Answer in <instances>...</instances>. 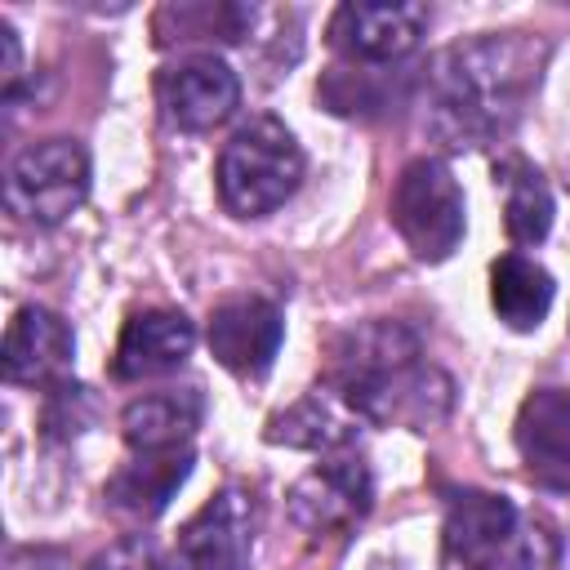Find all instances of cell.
<instances>
[{
  "label": "cell",
  "instance_id": "1",
  "mask_svg": "<svg viewBox=\"0 0 570 570\" xmlns=\"http://www.w3.org/2000/svg\"><path fill=\"white\" fill-rule=\"evenodd\" d=\"M543 45L525 31L476 36L441 49L423 76V125L445 147L503 138L539 85Z\"/></svg>",
  "mask_w": 570,
  "mask_h": 570
},
{
  "label": "cell",
  "instance_id": "2",
  "mask_svg": "<svg viewBox=\"0 0 570 570\" xmlns=\"http://www.w3.org/2000/svg\"><path fill=\"white\" fill-rule=\"evenodd\" d=\"M419 356L414 330L401 321H370L338 334L330 383L356 410V419L432 428L450 410V379Z\"/></svg>",
  "mask_w": 570,
  "mask_h": 570
},
{
  "label": "cell",
  "instance_id": "3",
  "mask_svg": "<svg viewBox=\"0 0 570 570\" xmlns=\"http://www.w3.org/2000/svg\"><path fill=\"white\" fill-rule=\"evenodd\" d=\"M303 183V151L276 116L245 120L218 156V200L236 218H263L281 209Z\"/></svg>",
  "mask_w": 570,
  "mask_h": 570
},
{
  "label": "cell",
  "instance_id": "4",
  "mask_svg": "<svg viewBox=\"0 0 570 570\" xmlns=\"http://www.w3.org/2000/svg\"><path fill=\"white\" fill-rule=\"evenodd\" d=\"M445 552L463 570H539V539L512 499L459 490L445 503Z\"/></svg>",
  "mask_w": 570,
  "mask_h": 570
},
{
  "label": "cell",
  "instance_id": "5",
  "mask_svg": "<svg viewBox=\"0 0 570 570\" xmlns=\"http://www.w3.org/2000/svg\"><path fill=\"white\" fill-rule=\"evenodd\" d=\"M392 227L419 263H441L459 249L468 214H463V187L445 160L419 156L401 169L392 187Z\"/></svg>",
  "mask_w": 570,
  "mask_h": 570
},
{
  "label": "cell",
  "instance_id": "6",
  "mask_svg": "<svg viewBox=\"0 0 570 570\" xmlns=\"http://www.w3.org/2000/svg\"><path fill=\"white\" fill-rule=\"evenodd\" d=\"M89 196V156L76 138H45L13 156L4 174V205L36 223L53 227L76 214Z\"/></svg>",
  "mask_w": 570,
  "mask_h": 570
},
{
  "label": "cell",
  "instance_id": "7",
  "mask_svg": "<svg viewBox=\"0 0 570 570\" xmlns=\"http://www.w3.org/2000/svg\"><path fill=\"white\" fill-rule=\"evenodd\" d=\"M374 503V476L361 454L330 450L325 463L303 472L289 490V517L307 534H343L352 530Z\"/></svg>",
  "mask_w": 570,
  "mask_h": 570
},
{
  "label": "cell",
  "instance_id": "8",
  "mask_svg": "<svg viewBox=\"0 0 570 570\" xmlns=\"http://www.w3.org/2000/svg\"><path fill=\"white\" fill-rule=\"evenodd\" d=\"M258 530V503L249 490H218L183 530H178V566L183 570H249Z\"/></svg>",
  "mask_w": 570,
  "mask_h": 570
},
{
  "label": "cell",
  "instance_id": "9",
  "mask_svg": "<svg viewBox=\"0 0 570 570\" xmlns=\"http://www.w3.org/2000/svg\"><path fill=\"white\" fill-rule=\"evenodd\" d=\"M156 98H160L169 125H178L187 134H205L240 107V80L223 58L187 53L156 76Z\"/></svg>",
  "mask_w": 570,
  "mask_h": 570
},
{
  "label": "cell",
  "instance_id": "10",
  "mask_svg": "<svg viewBox=\"0 0 570 570\" xmlns=\"http://www.w3.org/2000/svg\"><path fill=\"white\" fill-rule=\"evenodd\" d=\"M281 334H285L281 307L258 298V294H240V298L218 303L209 312V325H205L209 352L218 356L223 370H232L240 379L267 374V365L281 347Z\"/></svg>",
  "mask_w": 570,
  "mask_h": 570
},
{
  "label": "cell",
  "instance_id": "11",
  "mask_svg": "<svg viewBox=\"0 0 570 570\" xmlns=\"http://www.w3.org/2000/svg\"><path fill=\"white\" fill-rule=\"evenodd\" d=\"M428 27L423 4H338L330 18V45L352 62H396Z\"/></svg>",
  "mask_w": 570,
  "mask_h": 570
},
{
  "label": "cell",
  "instance_id": "12",
  "mask_svg": "<svg viewBox=\"0 0 570 570\" xmlns=\"http://www.w3.org/2000/svg\"><path fill=\"white\" fill-rule=\"evenodd\" d=\"M517 454L552 490L570 485V387H534L517 410Z\"/></svg>",
  "mask_w": 570,
  "mask_h": 570
},
{
  "label": "cell",
  "instance_id": "13",
  "mask_svg": "<svg viewBox=\"0 0 570 570\" xmlns=\"http://www.w3.org/2000/svg\"><path fill=\"white\" fill-rule=\"evenodd\" d=\"M196 347V325L174 312V307H151V312H134L120 330L116 343V379L134 383V379H156L178 370Z\"/></svg>",
  "mask_w": 570,
  "mask_h": 570
},
{
  "label": "cell",
  "instance_id": "14",
  "mask_svg": "<svg viewBox=\"0 0 570 570\" xmlns=\"http://www.w3.org/2000/svg\"><path fill=\"white\" fill-rule=\"evenodd\" d=\"M71 325L49 307H22L4 330V379L9 383H58L71 370Z\"/></svg>",
  "mask_w": 570,
  "mask_h": 570
},
{
  "label": "cell",
  "instance_id": "15",
  "mask_svg": "<svg viewBox=\"0 0 570 570\" xmlns=\"http://www.w3.org/2000/svg\"><path fill=\"white\" fill-rule=\"evenodd\" d=\"M205 419V396L200 387H165L147 392L125 405L120 414V436L134 454H156V450H183L191 432Z\"/></svg>",
  "mask_w": 570,
  "mask_h": 570
},
{
  "label": "cell",
  "instance_id": "16",
  "mask_svg": "<svg viewBox=\"0 0 570 570\" xmlns=\"http://www.w3.org/2000/svg\"><path fill=\"white\" fill-rule=\"evenodd\" d=\"M191 472V450H156V454H134V463H125L111 481H107V503L125 517L151 521L169 508V499L178 494V485Z\"/></svg>",
  "mask_w": 570,
  "mask_h": 570
},
{
  "label": "cell",
  "instance_id": "17",
  "mask_svg": "<svg viewBox=\"0 0 570 570\" xmlns=\"http://www.w3.org/2000/svg\"><path fill=\"white\" fill-rule=\"evenodd\" d=\"M356 410L338 392L316 387L267 423V441L289 450H343L356 436Z\"/></svg>",
  "mask_w": 570,
  "mask_h": 570
},
{
  "label": "cell",
  "instance_id": "18",
  "mask_svg": "<svg viewBox=\"0 0 570 570\" xmlns=\"http://www.w3.org/2000/svg\"><path fill=\"white\" fill-rule=\"evenodd\" d=\"M494 183L503 191V227L517 245H539L552 232V191L543 183V174L521 160L508 156L494 165Z\"/></svg>",
  "mask_w": 570,
  "mask_h": 570
},
{
  "label": "cell",
  "instance_id": "19",
  "mask_svg": "<svg viewBox=\"0 0 570 570\" xmlns=\"http://www.w3.org/2000/svg\"><path fill=\"white\" fill-rule=\"evenodd\" d=\"M490 303L508 330H534L552 307V276L525 254H503L490 267Z\"/></svg>",
  "mask_w": 570,
  "mask_h": 570
},
{
  "label": "cell",
  "instance_id": "20",
  "mask_svg": "<svg viewBox=\"0 0 570 570\" xmlns=\"http://www.w3.org/2000/svg\"><path fill=\"white\" fill-rule=\"evenodd\" d=\"M254 22V9L245 4H165L156 13V40H240Z\"/></svg>",
  "mask_w": 570,
  "mask_h": 570
},
{
  "label": "cell",
  "instance_id": "21",
  "mask_svg": "<svg viewBox=\"0 0 570 570\" xmlns=\"http://www.w3.org/2000/svg\"><path fill=\"white\" fill-rule=\"evenodd\" d=\"M89 570H165V561H160V552H156L151 539L129 534V539L111 543L107 552H98V557L89 561Z\"/></svg>",
  "mask_w": 570,
  "mask_h": 570
},
{
  "label": "cell",
  "instance_id": "22",
  "mask_svg": "<svg viewBox=\"0 0 570 570\" xmlns=\"http://www.w3.org/2000/svg\"><path fill=\"white\" fill-rule=\"evenodd\" d=\"M76 401H85V387H67V383H58L53 387V396H49V410H45V428H49V436H76L80 432V414H76Z\"/></svg>",
  "mask_w": 570,
  "mask_h": 570
},
{
  "label": "cell",
  "instance_id": "23",
  "mask_svg": "<svg viewBox=\"0 0 570 570\" xmlns=\"http://www.w3.org/2000/svg\"><path fill=\"white\" fill-rule=\"evenodd\" d=\"M0 45H4V85L13 89V80L22 76L18 67H22V53H18V31L9 27V22H0Z\"/></svg>",
  "mask_w": 570,
  "mask_h": 570
},
{
  "label": "cell",
  "instance_id": "24",
  "mask_svg": "<svg viewBox=\"0 0 570 570\" xmlns=\"http://www.w3.org/2000/svg\"><path fill=\"white\" fill-rule=\"evenodd\" d=\"M557 570H570V530H566V539L557 543Z\"/></svg>",
  "mask_w": 570,
  "mask_h": 570
}]
</instances>
